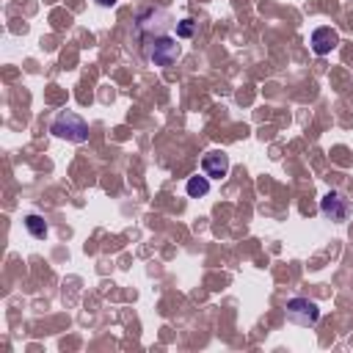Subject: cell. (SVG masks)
Here are the masks:
<instances>
[{"label": "cell", "mask_w": 353, "mask_h": 353, "mask_svg": "<svg viewBox=\"0 0 353 353\" xmlns=\"http://www.w3.org/2000/svg\"><path fill=\"white\" fill-rule=\"evenodd\" d=\"M193 33H196V22H193V19H188V17H185V19H179V22H176V28H174V36H176V39H190Z\"/></svg>", "instance_id": "obj_9"}, {"label": "cell", "mask_w": 353, "mask_h": 353, "mask_svg": "<svg viewBox=\"0 0 353 353\" xmlns=\"http://www.w3.org/2000/svg\"><path fill=\"white\" fill-rule=\"evenodd\" d=\"M50 132L52 135H58V138H63V141H72V143H83V141H88V121L83 119V116H77V113H61L55 121H52V127H50Z\"/></svg>", "instance_id": "obj_2"}, {"label": "cell", "mask_w": 353, "mask_h": 353, "mask_svg": "<svg viewBox=\"0 0 353 353\" xmlns=\"http://www.w3.org/2000/svg\"><path fill=\"white\" fill-rule=\"evenodd\" d=\"M25 229L36 237V240H44L47 234H50V226H47V221L41 218V215H36V212H30V215H25Z\"/></svg>", "instance_id": "obj_8"}, {"label": "cell", "mask_w": 353, "mask_h": 353, "mask_svg": "<svg viewBox=\"0 0 353 353\" xmlns=\"http://www.w3.org/2000/svg\"><path fill=\"white\" fill-rule=\"evenodd\" d=\"M201 168H204V174L210 179H223L229 174V154L221 152V149H212V152H207L201 157Z\"/></svg>", "instance_id": "obj_5"}, {"label": "cell", "mask_w": 353, "mask_h": 353, "mask_svg": "<svg viewBox=\"0 0 353 353\" xmlns=\"http://www.w3.org/2000/svg\"><path fill=\"white\" fill-rule=\"evenodd\" d=\"M312 52L314 55H328L336 44H339V33L334 30V28H328V25H323V28H317L314 33H312Z\"/></svg>", "instance_id": "obj_6"}, {"label": "cell", "mask_w": 353, "mask_h": 353, "mask_svg": "<svg viewBox=\"0 0 353 353\" xmlns=\"http://www.w3.org/2000/svg\"><path fill=\"white\" fill-rule=\"evenodd\" d=\"M97 3H99V6H105V8H108V6H113V3H116V0H97Z\"/></svg>", "instance_id": "obj_10"}, {"label": "cell", "mask_w": 353, "mask_h": 353, "mask_svg": "<svg viewBox=\"0 0 353 353\" xmlns=\"http://www.w3.org/2000/svg\"><path fill=\"white\" fill-rule=\"evenodd\" d=\"M143 50H146V58H149L154 66H171V63L179 58V52H182L179 39L171 36V33H165V30H160V33L143 39Z\"/></svg>", "instance_id": "obj_1"}, {"label": "cell", "mask_w": 353, "mask_h": 353, "mask_svg": "<svg viewBox=\"0 0 353 353\" xmlns=\"http://www.w3.org/2000/svg\"><path fill=\"white\" fill-rule=\"evenodd\" d=\"M320 212H323L328 221L342 223V221L347 218V212H350V201H347L339 190H328V193L320 199Z\"/></svg>", "instance_id": "obj_4"}, {"label": "cell", "mask_w": 353, "mask_h": 353, "mask_svg": "<svg viewBox=\"0 0 353 353\" xmlns=\"http://www.w3.org/2000/svg\"><path fill=\"white\" fill-rule=\"evenodd\" d=\"M185 190H188V196L190 199H201V196H207L210 193V176L207 174H196V176H190L188 179V185H185Z\"/></svg>", "instance_id": "obj_7"}, {"label": "cell", "mask_w": 353, "mask_h": 353, "mask_svg": "<svg viewBox=\"0 0 353 353\" xmlns=\"http://www.w3.org/2000/svg\"><path fill=\"white\" fill-rule=\"evenodd\" d=\"M284 309H287V320L295 325H303V328L317 325V320H320V309L309 298H290Z\"/></svg>", "instance_id": "obj_3"}]
</instances>
